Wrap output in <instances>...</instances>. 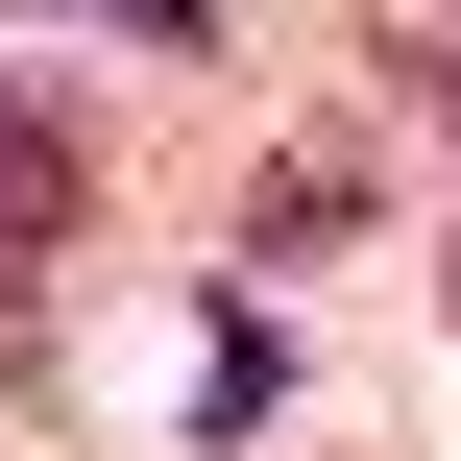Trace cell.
Returning a JSON list of instances; mask_svg holds the SVG:
<instances>
[{
	"instance_id": "obj_1",
	"label": "cell",
	"mask_w": 461,
	"mask_h": 461,
	"mask_svg": "<svg viewBox=\"0 0 461 461\" xmlns=\"http://www.w3.org/2000/svg\"><path fill=\"white\" fill-rule=\"evenodd\" d=\"M73 219H97V146H73V122H49V97L0 73V267H49Z\"/></svg>"
},
{
	"instance_id": "obj_2",
	"label": "cell",
	"mask_w": 461,
	"mask_h": 461,
	"mask_svg": "<svg viewBox=\"0 0 461 461\" xmlns=\"http://www.w3.org/2000/svg\"><path fill=\"white\" fill-rule=\"evenodd\" d=\"M24 365H49V316H0V389H24Z\"/></svg>"
},
{
	"instance_id": "obj_3",
	"label": "cell",
	"mask_w": 461,
	"mask_h": 461,
	"mask_svg": "<svg viewBox=\"0 0 461 461\" xmlns=\"http://www.w3.org/2000/svg\"><path fill=\"white\" fill-rule=\"evenodd\" d=\"M438 316H461V243H438Z\"/></svg>"
},
{
	"instance_id": "obj_4",
	"label": "cell",
	"mask_w": 461,
	"mask_h": 461,
	"mask_svg": "<svg viewBox=\"0 0 461 461\" xmlns=\"http://www.w3.org/2000/svg\"><path fill=\"white\" fill-rule=\"evenodd\" d=\"M438 122H461V73H438Z\"/></svg>"
}]
</instances>
